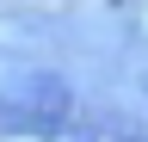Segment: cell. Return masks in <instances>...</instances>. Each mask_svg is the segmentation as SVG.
Segmentation results:
<instances>
[{
    "label": "cell",
    "mask_w": 148,
    "mask_h": 142,
    "mask_svg": "<svg viewBox=\"0 0 148 142\" xmlns=\"http://www.w3.org/2000/svg\"><path fill=\"white\" fill-rule=\"evenodd\" d=\"M6 117L18 130H62L68 123V86L56 74H25L6 93Z\"/></svg>",
    "instance_id": "6da1fadb"
},
{
    "label": "cell",
    "mask_w": 148,
    "mask_h": 142,
    "mask_svg": "<svg viewBox=\"0 0 148 142\" xmlns=\"http://www.w3.org/2000/svg\"><path fill=\"white\" fill-rule=\"evenodd\" d=\"M136 142H148V136H136Z\"/></svg>",
    "instance_id": "7a4b0ae2"
}]
</instances>
